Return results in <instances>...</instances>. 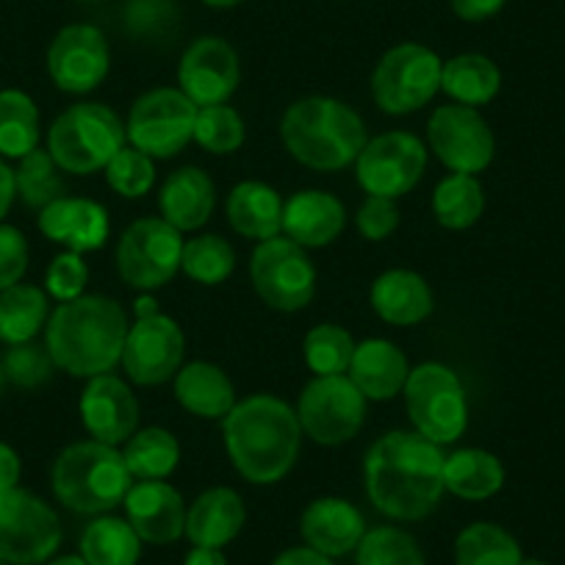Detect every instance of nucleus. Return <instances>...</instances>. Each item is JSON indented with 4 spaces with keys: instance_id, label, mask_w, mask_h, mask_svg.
Masks as SVG:
<instances>
[{
    "instance_id": "nucleus-1",
    "label": "nucleus",
    "mask_w": 565,
    "mask_h": 565,
    "mask_svg": "<svg viewBox=\"0 0 565 565\" xmlns=\"http://www.w3.org/2000/svg\"><path fill=\"white\" fill-rule=\"evenodd\" d=\"M444 447L416 430L380 436L363 458V488L374 510L394 521H422L441 504Z\"/></svg>"
},
{
    "instance_id": "nucleus-2",
    "label": "nucleus",
    "mask_w": 565,
    "mask_h": 565,
    "mask_svg": "<svg viewBox=\"0 0 565 565\" xmlns=\"http://www.w3.org/2000/svg\"><path fill=\"white\" fill-rule=\"evenodd\" d=\"M222 438L233 471L249 486H277L300 460V418L289 402L275 394L238 399L222 418Z\"/></svg>"
},
{
    "instance_id": "nucleus-3",
    "label": "nucleus",
    "mask_w": 565,
    "mask_h": 565,
    "mask_svg": "<svg viewBox=\"0 0 565 565\" xmlns=\"http://www.w3.org/2000/svg\"><path fill=\"white\" fill-rule=\"evenodd\" d=\"M128 328L122 302L106 295H84L53 308L45 347L56 369L70 377L92 380L111 374L122 363Z\"/></svg>"
},
{
    "instance_id": "nucleus-4",
    "label": "nucleus",
    "mask_w": 565,
    "mask_h": 565,
    "mask_svg": "<svg viewBox=\"0 0 565 565\" xmlns=\"http://www.w3.org/2000/svg\"><path fill=\"white\" fill-rule=\"evenodd\" d=\"M280 141L291 159L313 172H341L366 148L369 130L350 103L330 95H308L280 117Z\"/></svg>"
},
{
    "instance_id": "nucleus-5",
    "label": "nucleus",
    "mask_w": 565,
    "mask_h": 565,
    "mask_svg": "<svg viewBox=\"0 0 565 565\" xmlns=\"http://www.w3.org/2000/svg\"><path fill=\"white\" fill-rule=\"evenodd\" d=\"M122 449L86 438L64 447L51 469L53 497L78 515H106L125 502L134 486Z\"/></svg>"
},
{
    "instance_id": "nucleus-6",
    "label": "nucleus",
    "mask_w": 565,
    "mask_h": 565,
    "mask_svg": "<svg viewBox=\"0 0 565 565\" xmlns=\"http://www.w3.org/2000/svg\"><path fill=\"white\" fill-rule=\"evenodd\" d=\"M128 145L125 122L106 103H75L53 119L47 153L67 175H95Z\"/></svg>"
},
{
    "instance_id": "nucleus-7",
    "label": "nucleus",
    "mask_w": 565,
    "mask_h": 565,
    "mask_svg": "<svg viewBox=\"0 0 565 565\" xmlns=\"http://www.w3.org/2000/svg\"><path fill=\"white\" fill-rule=\"evenodd\" d=\"M413 430L438 447H449L469 430V399L460 374L438 361L411 366L402 388Z\"/></svg>"
},
{
    "instance_id": "nucleus-8",
    "label": "nucleus",
    "mask_w": 565,
    "mask_h": 565,
    "mask_svg": "<svg viewBox=\"0 0 565 565\" xmlns=\"http://www.w3.org/2000/svg\"><path fill=\"white\" fill-rule=\"evenodd\" d=\"M444 58L433 47L402 42L380 56L372 73V100L388 117H407L430 106L441 92Z\"/></svg>"
},
{
    "instance_id": "nucleus-9",
    "label": "nucleus",
    "mask_w": 565,
    "mask_h": 565,
    "mask_svg": "<svg viewBox=\"0 0 565 565\" xmlns=\"http://www.w3.org/2000/svg\"><path fill=\"white\" fill-rule=\"evenodd\" d=\"M249 282L271 311L297 313L306 311L317 297V266L306 247L280 233L255 244L249 255Z\"/></svg>"
},
{
    "instance_id": "nucleus-10",
    "label": "nucleus",
    "mask_w": 565,
    "mask_h": 565,
    "mask_svg": "<svg viewBox=\"0 0 565 565\" xmlns=\"http://www.w3.org/2000/svg\"><path fill=\"white\" fill-rule=\"evenodd\" d=\"M183 233L161 216H141L130 222L117 242V271L125 286L139 295H153L181 271Z\"/></svg>"
},
{
    "instance_id": "nucleus-11",
    "label": "nucleus",
    "mask_w": 565,
    "mask_h": 565,
    "mask_svg": "<svg viewBox=\"0 0 565 565\" xmlns=\"http://www.w3.org/2000/svg\"><path fill=\"white\" fill-rule=\"evenodd\" d=\"M194 119L198 106L181 89L156 86L134 100L125 134L130 148L153 161H167L181 156L189 141H194Z\"/></svg>"
},
{
    "instance_id": "nucleus-12",
    "label": "nucleus",
    "mask_w": 565,
    "mask_h": 565,
    "mask_svg": "<svg viewBox=\"0 0 565 565\" xmlns=\"http://www.w3.org/2000/svg\"><path fill=\"white\" fill-rule=\"evenodd\" d=\"M366 407L369 399L358 391L350 374H333L308 380L297 396L295 411L302 436L319 447H344L363 430Z\"/></svg>"
},
{
    "instance_id": "nucleus-13",
    "label": "nucleus",
    "mask_w": 565,
    "mask_h": 565,
    "mask_svg": "<svg viewBox=\"0 0 565 565\" xmlns=\"http://www.w3.org/2000/svg\"><path fill=\"white\" fill-rule=\"evenodd\" d=\"M62 546L58 513L36 493L12 488L0 493V559L9 565H42Z\"/></svg>"
},
{
    "instance_id": "nucleus-14",
    "label": "nucleus",
    "mask_w": 565,
    "mask_h": 565,
    "mask_svg": "<svg viewBox=\"0 0 565 565\" xmlns=\"http://www.w3.org/2000/svg\"><path fill=\"white\" fill-rule=\"evenodd\" d=\"M430 161V148L411 130H385L372 136L355 167L358 186L369 198L399 200L422 183Z\"/></svg>"
},
{
    "instance_id": "nucleus-15",
    "label": "nucleus",
    "mask_w": 565,
    "mask_h": 565,
    "mask_svg": "<svg viewBox=\"0 0 565 565\" xmlns=\"http://www.w3.org/2000/svg\"><path fill=\"white\" fill-rule=\"evenodd\" d=\"M427 148L449 172L480 175L497 156V136L480 108L447 103L427 119Z\"/></svg>"
},
{
    "instance_id": "nucleus-16",
    "label": "nucleus",
    "mask_w": 565,
    "mask_h": 565,
    "mask_svg": "<svg viewBox=\"0 0 565 565\" xmlns=\"http://www.w3.org/2000/svg\"><path fill=\"white\" fill-rule=\"evenodd\" d=\"M183 355H186V335L181 324L159 311L153 317L134 319L119 366L128 374V383L139 388H159L175 380L178 369L183 366Z\"/></svg>"
},
{
    "instance_id": "nucleus-17",
    "label": "nucleus",
    "mask_w": 565,
    "mask_h": 565,
    "mask_svg": "<svg viewBox=\"0 0 565 565\" xmlns=\"http://www.w3.org/2000/svg\"><path fill=\"white\" fill-rule=\"evenodd\" d=\"M111 70L106 34L89 23L64 25L47 47V75L64 95H89Z\"/></svg>"
},
{
    "instance_id": "nucleus-18",
    "label": "nucleus",
    "mask_w": 565,
    "mask_h": 565,
    "mask_svg": "<svg viewBox=\"0 0 565 565\" xmlns=\"http://www.w3.org/2000/svg\"><path fill=\"white\" fill-rule=\"evenodd\" d=\"M242 62L236 47L222 36H200L183 51L178 64V89L194 106H220L238 92Z\"/></svg>"
},
{
    "instance_id": "nucleus-19",
    "label": "nucleus",
    "mask_w": 565,
    "mask_h": 565,
    "mask_svg": "<svg viewBox=\"0 0 565 565\" xmlns=\"http://www.w3.org/2000/svg\"><path fill=\"white\" fill-rule=\"evenodd\" d=\"M78 413L89 438L108 447H122L139 430V399L128 380L114 372L86 380Z\"/></svg>"
},
{
    "instance_id": "nucleus-20",
    "label": "nucleus",
    "mask_w": 565,
    "mask_h": 565,
    "mask_svg": "<svg viewBox=\"0 0 565 565\" xmlns=\"http://www.w3.org/2000/svg\"><path fill=\"white\" fill-rule=\"evenodd\" d=\"M122 508L141 543L167 546L186 532V502L167 480H136Z\"/></svg>"
},
{
    "instance_id": "nucleus-21",
    "label": "nucleus",
    "mask_w": 565,
    "mask_h": 565,
    "mask_svg": "<svg viewBox=\"0 0 565 565\" xmlns=\"http://www.w3.org/2000/svg\"><path fill=\"white\" fill-rule=\"evenodd\" d=\"M36 225L47 242L81 255L103 249L111 236V216L106 205L73 194H64L56 203L42 209Z\"/></svg>"
},
{
    "instance_id": "nucleus-22",
    "label": "nucleus",
    "mask_w": 565,
    "mask_h": 565,
    "mask_svg": "<svg viewBox=\"0 0 565 565\" xmlns=\"http://www.w3.org/2000/svg\"><path fill=\"white\" fill-rule=\"evenodd\" d=\"M347 227V205L324 189H300L282 203V236L306 249L330 247Z\"/></svg>"
},
{
    "instance_id": "nucleus-23",
    "label": "nucleus",
    "mask_w": 565,
    "mask_h": 565,
    "mask_svg": "<svg viewBox=\"0 0 565 565\" xmlns=\"http://www.w3.org/2000/svg\"><path fill=\"white\" fill-rule=\"evenodd\" d=\"M366 519L361 510L341 497H319L302 510L300 535L306 546L328 554V557H344L355 552L358 543L366 535Z\"/></svg>"
},
{
    "instance_id": "nucleus-24",
    "label": "nucleus",
    "mask_w": 565,
    "mask_h": 565,
    "mask_svg": "<svg viewBox=\"0 0 565 565\" xmlns=\"http://www.w3.org/2000/svg\"><path fill=\"white\" fill-rule=\"evenodd\" d=\"M369 306L394 328H413L430 319L436 311V295L427 277L413 269H385L374 277L372 291H369Z\"/></svg>"
},
{
    "instance_id": "nucleus-25",
    "label": "nucleus",
    "mask_w": 565,
    "mask_h": 565,
    "mask_svg": "<svg viewBox=\"0 0 565 565\" xmlns=\"http://www.w3.org/2000/svg\"><path fill=\"white\" fill-rule=\"evenodd\" d=\"M216 209V183L203 167H178L159 192V216L181 233L209 225Z\"/></svg>"
},
{
    "instance_id": "nucleus-26",
    "label": "nucleus",
    "mask_w": 565,
    "mask_h": 565,
    "mask_svg": "<svg viewBox=\"0 0 565 565\" xmlns=\"http://www.w3.org/2000/svg\"><path fill=\"white\" fill-rule=\"evenodd\" d=\"M247 524L242 493L227 486H214L200 493L186 508V532L192 546L225 548Z\"/></svg>"
},
{
    "instance_id": "nucleus-27",
    "label": "nucleus",
    "mask_w": 565,
    "mask_h": 565,
    "mask_svg": "<svg viewBox=\"0 0 565 565\" xmlns=\"http://www.w3.org/2000/svg\"><path fill=\"white\" fill-rule=\"evenodd\" d=\"M350 380L369 402H388L402 394L411 363L399 344L388 339H363L350 363Z\"/></svg>"
},
{
    "instance_id": "nucleus-28",
    "label": "nucleus",
    "mask_w": 565,
    "mask_h": 565,
    "mask_svg": "<svg viewBox=\"0 0 565 565\" xmlns=\"http://www.w3.org/2000/svg\"><path fill=\"white\" fill-rule=\"evenodd\" d=\"M178 405L205 422H222L238 402L236 385L222 366L211 361H189L172 380Z\"/></svg>"
},
{
    "instance_id": "nucleus-29",
    "label": "nucleus",
    "mask_w": 565,
    "mask_h": 565,
    "mask_svg": "<svg viewBox=\"0 0 565 565\" xmlns=\"http://www.w3.org/2000/svg\"><path fill=\"white\" fill-rule=\"evenodd\" d=\"M282 203L286 200L269 183L242 181L227 194L225 214L238 236L258 244L282 233Z\"/></svg>"
},
{
    "instance_id": "nucleus-30",
    "label": "nucleus",
    "mask_w": 565,
    "mask_h": 565,
    "mask_svg": "<svg viewBox=\"0 0 565 565\" xmlns=\"http://www.w3.org/2000/svg\"><path fill=\"white\" fill-rule=\"evenodd\" d=\"M504 466L480 447L455 449L444 458V488L466 502H486L504 488Z\"/></svg>"
},
{
    "instance_id": "nucleus-31",
    "label": "nucleus",
    "mask_w": 565,
    "mask_h": 565,
    "mask_svg": "<svg viewBox=\"0 0 565 565\" xmlns=\"http://www.w3.org/2000/svg\"><path fill=\"white\" fill-rule=\"evenodd\" d=\"M502 89V70L482 53H460L444 62L441 92L460 106H488Z\"/></svg>"
},
{
    "instance_id": "nucleus-32",
    "label": "nucleus",
    "mask_w": 565,
    "mask_h": 565,
    "mask_svg": "<svg viewBox=\"0 0 565 565\" xmlns=\"http://www.w3.org/2000/svg\"><path fill=\"white\" fill-rule=\"evenodd\" d=\"M51 319V297L40 286L18 282L0 291V341L7 347L29 344L45 333Z\"/></svg>"
},
{
    "instance_id": "nucleus-33",
    "label": "nucleus",
    "mask_w": 565,
    "mask_h": 565,
    "mask_svg": "<svg viewBox=\"0 0 565 565\" xmlns=\"http://www.w3.org/2000/svg\"><path fill=\"white\" fill-rule=\"evenodd\" d=\"M181 441L172 430L150 424L122 444V458L134 480H167L181 466Z\"/></svg>"
},
{
    "instance_id": "nucleus-34",
    "label": "nucleus",
    "mask_w": 565,
    "mask_h": 565,
    "mask_svg": "<svg viewBox=\"0 0 565 565\" xmlns=\"http://www.w3.org/2000/svg\"><path fill=\"white\" fill-rule=\"evenodd\" d=\"M430 209L438 225L447 231H469L486 214V189L477 175L449 172L433 189Z\"/></svg>"
},
{
    "instance_id": "nucleus-35",
    "label": "nucleus",
    "mask_w": 565,
    "mask_h": 565,
    "mask_svg": "<svg viewBox=\"0 0 565 565\" xmlns=\"http://www.w3.org/2000/svg\"><path fill=\"white\" fill-rule=\"evenodd\" d=\"M81 557L89 565H139L141 537L128 519L95 515L81 535Z\"/></svg>"
},
{
    "instance_id": "nucleus-36",
    "label": "nucleus",
    "mask_w": 565,
    "mask_h": 565,
    "mask_svg": "<svg viewBox=\"0 0 565 565\" xmlns=\"http://www.w3.org/2000/svg\"><path fill=\"white\" fill-rule=\"evenodd\" d=\"M42 119L34 97L23 89L0 92V159H25L40 148Z\"/></svg>"
},
{
    "instance_id": "nucleus-37",
    "label": "nucleus",
    "mask_w": 565,
    "mask_h": 565,
    "mask_svg": "<svg viewBox=\"0 0 565 565\" xmlns=\"http://www.w3.org/2000/svg\"><path fill=\"white\" fill-rule=\"evenodd\" d=\"M519 541L504 526L475 521L455 537V565H521Z\"/></svg>"
},
{
    "instance_id": "nucleus-38",
    "label": "nucleus",
    "mask_w": 565,
    "mask_h": 565,
    "mask_svg": "<svg viewBox=\"0 0 565 565\" xmlns=\"http://www.w3.org/2000/svg\"><path fill=\"white\" fill-rule=\"evenodd\" d=\"M181 271L200 286H222L236 271V249L225 236L200 233L183 244Z\"/></svg>"
},
{
    "instance_id": "nucleus-39",
    "label": "nucleus",
    "mask_w": 565,
    "mask_h": 565,
    "mask_svg": "<svg viewBox=\"0 0 565 565\" xmlns=\"http://www.w3.org/2000/svg\"><path fill=\"white\" fill-rule=\"evenodd\" d=\"M355 347L358 341L352 339L350 330L335 322H322L313 324L302 339V358L313 377H333L350 372Z\"/></svg>"
},
{
    "instance_id": "nucleus-40",
    "label": "nucleus",
    "mask_w": 565,
    "mask_h": 565,
    "mask_svg": "<svg viewBox=\"0 0 565 565\" xmlns=\"http://www.w3.org/2000/svg\"><path fill=\"white\" fill-rule=\"evenodd\" d=\"M14 183H18V198L23 200L25 209L42 211L58 198L67 194V183H64L62 170L56 161L51 159L47 148H36L25 159H20L18 170H14Z\"/></svg>"
},
{
    "instance_id": "nucleus-41",
    "label": "nucleus",
    "mask_w": 565,
    "mask_h": 565,
    "mask_svg": "<svg viewBox=\"0 0 565 565\" xmlns=\"http://www.w3.org/2000/svg\"><path fill=\"white\" fill-rule=\"evenodd\" d=\"M194 141L200 150L211 156H233L247 141V125L231 103L200 106L198 119H194Z\"/></svg>"
},
{
    "instance_id": "nucleus-42",
    "label": "nucleus",
    "mask_w": 565,
    "mask_h": 565,
    "mask_svg": "<svg viewBox=\"0 0 565 565\" xmlns=\"http://www.w3.org/2000/svg\"><path fill=\"white\" fill-rule=\"evenodd\" d=\"M355 565H427L422 546L399 526H372L355 548Z\"/></svg>"
},
{
    "instance_id": "nucleus-43",
    "label": "nucleus",
    "mask_w": 565,
    "mask_h": 565,
    "mask_svg": "<svg viewBox=\"0 0 565 565\" xmlns=\"http://www.w3.org/2000/svg\"><path fill=\"white\" fill-rule=\"evenodd\" d=\"M103 172L111 192L125 200H141L156 186V161L130 145H125Z\"/></svg>"
},
{
    "instance_id": "nucleus-44",
    "label": "nucleus",
    "mask_w": 565,
    "mask_h": 565,
    "mask_svg": "<svg viewBox=\"0 0 565 565\" xmlns=\"http://www.w3.org/2000/svg\"><path fill=\"white\" fill-rule=\"evenodd\" d=\"M0 372H3L7 383L25 391H34L51 383V377L56 374V363H53L45 344L29 341V344H14L3 352V358H0Z\"/></svg>"
},
{
    "instance_id": "nucleus-45",
    "label": "nucleus",
    "mask_w": 565,
    "mask_h": 565,
    "mask_svg": "<svg viewBox=\"0 0 565 565\" xmlns=\"http://www.w3.org/2000/svg\"><path fill=\"white\" fill-rule=\"evenodd\" d=\"M86 282H89V266H86L84 255L70 253V249H62L45 271V291L56 302H70L84 297Z\"/></svg>"
},
{
    "instance_id": "nucleus-46",
    "label": "nucleus",
    "mask_w": 565,
    "mask_h": 565,
    "mask_svg": "<svg viewBox=\"0 0 565 565\" xmlns=\"http://www.w3.org/2000/svg\"><path fill=\"white\" fill-rule=\"evenodd\" d=\"M402 214L396 200L388 198H369L355 211V227L366 242H385L391 233L399 227Z\"/></svg>"
},
{
    "instance_id": "nucleus-47",
    "label": "nucleus",
    "mask_w": 565,
    "mask_h": 565,
    "mask_svg": "<svg viewBox=\"0 0 565 565\" xmlns=\"http://www.w3.org/2000/svg\"><path fill=\"white\" fill-rule=\"evenodd\" d=\"M29 271V238L14 225L0 222V291L23 282Z\"/></svg>"
},
{
    "instance_id": "nucleus-48",
    "label": "nucleus",
    "mask_w": 565,
    "mask_h": 565,
    "mask_svg": "<svg viewBox=\"0 0 565 565\" xmlns=\"http://www.w3.org/2000/svg\"><path fill=\"white\" fill-rule=\"evenodd\" d=\"M508 0H449L455 18H460L463 23H486V20L497 18L504 9Z\"/></svg>"
},
{
    "instance_id": "nucleus-49",
    "label": "nucleus",
    "mask_w": 565,
    "mask_h": 565,
    "mask_svg": "<svg viewBox=\"0 0 565 565\" xmlns=\"http://www.w3.org/2000/svg\"><path fill=\"white\" fill-rule=\"evenodd\" d=\"M20 477H23V460H20L18 449L0 441V493L18 488Z\"/></svg>"
},
{
    "instance_id": "nucleus-50",
    "label": "nucleus",
    "mask_w": 565,
    "mask_h": 565,
    "mask_svg": "<svg viewBox=\"0 0 565 565\" xmlns=\"http://www.w3.org/2000/svg\"><path fill=\"white\" fill-rule=\"evenodd\" d=\"M271 565H333V557H328V554L317 552L311 546H291L277 554L271 559Z\"/></svg>"
},
{
    "instance_id": "nucleus-51",
    "label": "nucleus",
    "mask_w": 565,
    "mask_h": 565,
    "mask_svg": "<svg viewBox=\"0 0 565 565\" xmlns=\"http://www.w3.org/2000/svg\"><path fill=\"white\" fill-rule=\"evenodd\" d=\"M14 200H18V183H14V170L7 164V159H0V222L7 220L12 211Z\"/></svg>"
},
{
    "instance_id": "nucleus-52",
    "label": "nucleus",
    "mask_w": 565,
    "mask_h": 565,
    "mask_svg": "<svg viewBox=\"0 0 565 565\" xmlns=\"http://www.w3.org/2000/svg\"><path fill=\"white\" fill-rule=\"evenodd\" d=\"M183 565H227V557L222 554V548L192 546V552L186 554Z\"/></svg>"
},
{
    "instance_id": "nucleus-53",
    "label": "nucleus",
    "mask_w": 565,
    "mask_h": 565,
    "mask_svg": "<svg viewBox=\"0 0 565 565\" xmlns=\"http://www.w3.org/2000/svg\"><path fill=\"white\" fill-rule=\"evenodd\" d=\"M153 313H159V302L153 300V295H139V300L134 306V319L153 317Z\"/></svg>"
},
{
    "instance_id": "nucleus-54",
    "label": "nucleus",
    "mask_w": 565,
    "mask_h": 565,
    "mask_svg": "<svg viewBox=\"0 0 565 565\" xmlns=\"http://www.w3.org/2000/svg\"><path fill=\"white\" fill-rule=\"evenodd\" d=\"M45 565H89V563H86V559L81 557V554H62V557L47 559Z\"/></svg>"
},
{
    "instance_id": "nucleus-55",
    "label": "nucleus",
    "mask_w": 565,
    "mask_h": 565,
    "mask_svg": "<svg viewBox=\"0 0 565 565\" xmlns=\"http://www.w3.org/2000/svg\"><path fill=\"white\" fill-rule=\"evenodd\" d=\"M203 3L211 9H233L238 3H244V0H203Z\"/></svg>"
},
{
    "instance_id": "nucleus-56",
    "label": "nucleus",
    "mask_w": 565,
    "mask_h": 565,
    "mask_svg": "<svg viewBox=\"0 0 565 565\" xmlns=\"http://www.w3.org/2000/svg\"><path fill=\"white\" fill-rule=\"evenodd\" d=\"M521 565H548V563H543V559H537V557H524L521 559Z\"/></svg>"
},
{
    "instance_id": "nucleus-57",
    "label": "nucleus",
    "mask_w": 565,
    "mask_h": 565,
    "mask_svg": "<svg viewBox=\"0 0 565 565\" xmlns=\"http://www.w3.org/2000/svg\"><path fill=\"white\" fill-rule=\"evenodd\" d=\"M3 385H7V377H3V372H0V394H3Z\"/></svg>"
},
{
    "instance_id": "nucleus-58",
    "label": "nucleus",
    "mask_w": 565,
    "mask_h": 565,
    "mask_svg": "<svg viewBox=\"0 0 565 565\" xmlns=\"http://www.w3.org/2000/svg\"><path fill=\"white\" fill-rule=\"evenodd\" d=\"M0 565H9V563H3V559H0Z\"/></svg>"
},
{
    "instance_id": "nucleus-59",
    "label": "nucleus",
    "mask_w": 565,
    "mask_h": 565,
    "mask_svg": "<svg viewBox=\"0 0 565 565\" xmlns=\"http://www.w3.org/2000/svg\"><path fill=\"white\" fill-rule=\"evenodd\" d=\"M84 3H92V0H84Z\"/></svg>"
}]
</instances>
